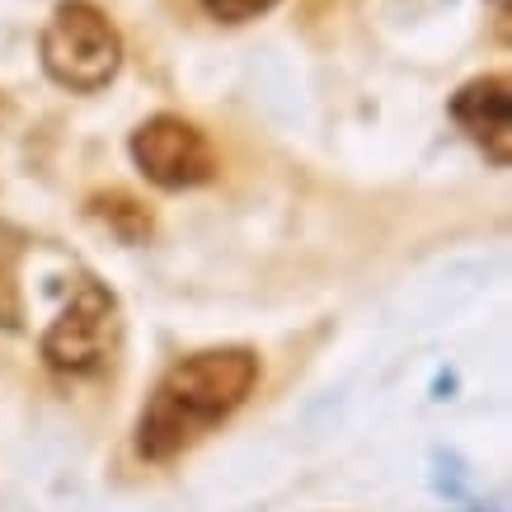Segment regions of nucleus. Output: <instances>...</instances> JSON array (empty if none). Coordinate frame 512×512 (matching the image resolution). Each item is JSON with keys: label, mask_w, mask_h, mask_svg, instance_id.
<instances>
[{"label": "nucleus", "mask_w": 512, "mask_h": 512, "mask_svg": "<svg viewBox=\"0 0 512 512\" xmlns=\"http://www.w3.org/2000/svg\"><path fill=\"white\" fill-rule=\"evenodd\" d=\"M259 386V357L249 348H202L179 357L160 376L151 404L137 419V456L141 461H174L193 442L226 423Z\"/></svg>", "instance_id": "nucleus-1"}, {"label": "nucleus", "mask_w": 512, "mask_h": 512, "mask_svg": "<svg viewBox=\"0 0 512 512\" xmlns=\"http://www.w3.org/2000/svg\"><path fill=\"white\" fill-rule=\"evenodd\" d=\"M43 71L71 94H99L123 66V38L94 0H62L38 38Z\"/></svg>", "instance_id": "nucleus-2"}, {"label": "nucleus", "mask_w": 512, "mask_h": 512, "mask_svg": "<svg viewBox=\"0 0 512 512\" xmlns=\"http://www.w3.org/2000/svg\"><path fill=\"white\" fill-rule=\"evenodd\" d=\"M118 301H113L109 287L99 282H85L66 311L47 325L43 334V362L52 372H66V376H85V372H99L104 362L113 357L118 348Z\"/></svg>", "instance_id": "nucleus-3"}, {"label": "nucleus", "mask_w": 512, "mask_h": 512, "mask_svg": "<svg viewBox=\"0 0 512 512\" xmlns=\"http://www.w3.org/2000/svg\"><path fill=\"white\" fill-rule=\"evenodd\" d=\"M132 160L137 170L165 193L198 188L217 174V151L198 123H188L179 113H156L132 132Z\"/></svg>", "instance_id": "nucleus-4"}, {"label": "nucleus", "mask_w": 512, "mask_h": 512, "mask_svg": "<svg viewBox=\"0 0 512 512\" xmlns=\"http://www.w3.org/2000/svg\"><path fill=\"white\" fill-rule=\"evenodd\" d=\"M451 118L494 165L512 160V85L508 76L466 80L451 99Z\"/></svg>", "instance_id": "nucleus-5"}, {"label": "nucleus", "mask_w": 512, "mask_h": 512, "mask_svg": "<svg viewBox=\"0 0 512 512\" xmlns=\"http://www.w3.org/2000/svg\"><path fill=\"white\" fill-rule=\"evenodd\" d=\"M19 259H24V240H19V235L0 221V329H19V320H24Z\"/></svg>", "instance_id": "nucleus-6"}, {"label": "nucleus", "mask_w": 512, "mask_h": 512, "mask_svg": "<svg viewBox=\"0 0 512 512\" xmlns=\"http://www.w3.org/2000/svg\"><path fill=\"white\" fill-rule=\"evenodd\" d=\"M217 24H249V19H264L278 0H198Z\"/></svg>", "instance_id": "nucleus-7"}]
</instances>
